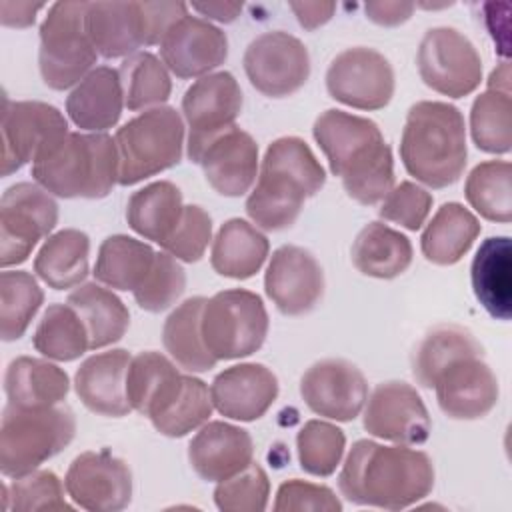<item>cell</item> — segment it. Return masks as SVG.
<instances>
[{"mask_svg":"<svg viewBox=\"0 0 512 512\" xmlns=\"http://www.w3.org/2000/svg\"><path fill=\"white\" fill-rule=\"evenodd\" d=\"M342 496L358 506L404 510L434 488L432 458L416 448L356 440L338 474Z\"/></svg>","mask_w":512,"mask_h":512,"instance_id":"1","label":"cell"},{"mask_svg":"<svg viewBox=\"0 0 512 512\" xmlns=\"http://www.w3.org/2000/svg\"><path fill=\"white\" fill-rule=\"evenodd\" d=\"M312 134L330 172L358 204L374 206L394 188L392 150L374 120L330 108L314 120Z\"/></svg>","mask_w":512,"mask_h":512,"instance_id":"2","label":"cell"},{"mask_svg":"<svg viewBox=\"0 0 512 512\" xmlns=\"http://www.w3.org/2000/svg\"><path fill=\"white\" fill-rule=\"evenodd\" d=\"M326 172L310 146L298 136H282L268 144L258 180L246 198V214L262 230L290 228L306 198L320 192Z\"/></svg>","mask_w":512,"mask_h":512,"instance_id":"3","label":"cell"},{"mask_svg":"<svg viewBox=\"0 0 512 512\" xmlns=\"http://www.w3.org/2000/svg\"><path fill=\"white\" fill-rule=\"evenodd\" d=\"M400 158L406 172L430 188L454 184L468 162L460 108L440 100L412 104L400 138Z\"/></svg>","mask_w":512,"mask_h":512,"instance_id":"4","label":"cell"},{"mask_svg":"<svg viewBox=\"0 0 512 512\" xmlns=\"http://www.w3.org/2000/svg\"><path fill=\"white\" fill-rule=\"evenodd\" d=\"M32 178L58 198H104L118 184V150L108 132H68L32 162Z\"/></svg>","mask_w":512,"mask_h":512,"instance_id":"5","label":"cell"},{"mask_svg":"<svg viewBox=\"0 0 512 512\" xmlns=\"http://www.w3.org/2000/svg\"><path fill=\"white\" fill-rule=\"evenodd\" d=\"M76 434V418L68 406L18 408L6 404L0 424V472L6 478L38 470L62 452Z\"/></svg>","mask_w":512,"mask_h":512,"instance_id":"6","label":"cell"},{"mask_svg":"<svg viewBox=\"0 0 512 512\" xmlns=\"http://www.w3.org/2000/svg\"><path fill=\"white\" fill-rule=\"evenodd\" d=\"M188 14L184 2H88L86 30L104 58H128L160 44L174 22Z\"/></svg>","mask_w":512,"mask_h":512,"instance_id":"7","label":"cell"},{"mask_svg":"<svg viewBox=\"0 0 512 512\" xmlns=\"http://www.w3.org/2000/svg\"><path fill=\"white\" fill-rule=\"evenodd\" d=\"M186 126L182 114L172 106H156L140 112L116 134L118 184L132 186L156 176L182 160Z\"/></svg>","mask_w":512,"mask_h":512,"instance_id":"8","label":"cell"},{"mask_svg":"<svg viewBox=\"0 0 512 512\" xmlns=\"http://www.w3.org/2000/svg\"><path fill=\"white\" fill-rule=\"evenodd\" d=\"M88 2H54L40 24L38 68L52 90L76 86L96 64V48L86 30Z\"/></svg>","mask_w":512,"mask_h":512,"instance_id":"9","label":"cell"},{"mask_svg":"<svg viewBox=\"0 0 512 512\" xmlns=\"http://www.w3.org/2000/svg\"><path fill=\"white\" fill-rule=\"evenodd\" d=\"M270 320L262 298L246 288H230L206 298L202 338L216 360H236L258 352Z\"/></svg>","mask_w":512,"mask_h":512,"instance_id":"10","label":"cell"},{"mask_svg":"<svg viewBox=\"0 0 512 512\" xmlns=\"http://www.w3.org/2000/svg\"><path fill=\"white\" fill-rule=\"evenodd\" d=\"M58 224L54 194L36 182H18L6 188L0 200V266L22 264L34 246L48 238Z\"/></svg>","mask_w":512,"mask_h":512,"instance_id":"11","label":"cell"},{"mask_svg":"<svg viewBox=\"0 0 512 512\" xmlns=\"http://www.w3.org/2000/svg\"><path fill=\"white\" fill-rule=\"evenodd\" d=\"M416 64L422 82L448 98H464L482 82L476 46L452 26H436L422 36Z\"/></svg>","mask_w":512,"mask_h":512,"instance_id":"12","label":"cell"},{"mask_svg":"<svg viewBox=\"0 0 512 512\" xmlns=\"http://www.w3.org/2000/svg\"><path fill=\"white\" fill-rule=\"evenodd\" d=\"M242 104L240 84L226 70L206 74L188 86L182 96V118L188 126L186 154L190 162L214 136L236 124Z\"/></svg>","mask_w":512,"mask_h":512,"instance_id":"13","label":"cell"},{"mask_svg":"<svg viewBox=\"0 0 512 512\" xmlns=\"http://www.w3.org/2000/svg\"><path fill=\"white\" fill-rule=\"evenodd\" d=\"M2 176H10L34 162L52 144L64 138L68 122L64 114L40 100L14 102L4 98L2 108Z\"/></svg>","mask_w":512,"mask_h":512,"instance_id":"14","label":"cell"},{"mask_svg":"<svg viewBox=\"0 0 512 512\" xmlns=\"http://www.w3.org/2000/svg\"><path fill=\"white\" fill-rule=\"evenodd\" d=\"M244 72L264 96L284 98L310 78V54L304 42L284 30L256 36L244 50Z\"/></svg>","mask_w":512,"mask_h":512,"instance_id":"15","label":"cell"},{"mask_svg":"<svg viewBox=\"0 0 512 512\" xmlns=\"http://www.w3.org/2000/svg\"><path fill=\"white\" fill-rule=\"evenodd\" d=\"M394 68L384 54L368 46L346 48L326 70V90L356 110H380L394 96Z\"/></svg>","mask_w":512,"mask_h":512,"instance_id":"16","label":"cell"},{"mask_svg":"<svg viewBox=\"0 0 512 512\" xmlns=\"http://www.w3.org/2000/svg\"><path fill=\"white\" fill-rule=\"evenodd\" d=\"M362 412L364 430L392 444H424L432 430L428 408L418 390L402 380L378 384L366 398Z\"/></svg>","mask_w":512,"mask_h":512,"instance_id":"17","label":"cell"},{"mask_svg":"<svg viewBox=\"0 0 512 512\" xmlns=\"http://www.w3.org/2000/svg\"><path fill=\"white\" fill-rule=\"evenodd\" d=\"M300 396L314 414L352 422L364 410L368 382L356 364L344 358H322L302 374Z\"/></svg>","mask_w":512,"mask_h":512,"instance_id":"18","label":"cell"},{"mask_svg":"<svg viewBox=\"0 0 512 512\" xmlns=\"http://www.w3.org/2000/svg\"><path fill=\"white\" fill-rule=\"evenodd\" d=\"M68 498L90 512H118L132 500V472L130 466L102 450L78 454L64 478Z\"/></svg>","mask_w":512,"mask_h":512,"instance_id":"19","label":"cell"},{"mask_svg":"<svg viewBox=\"0 0 512 512\" xmlns=\"http://www.w3.org/2000/svg\"><path fill=\"white\" fill-rule=\"evenodd\" d=\"M264 292L282 314H308L322 300L324 270L310 250L284 244L270 256L264 274Z\"/></svg>","mask_w":512,"mask_h":512,"instance_id":"20","label":"cell"},{"mask_svg":"<svg viewBox=\"0 0 512 512\" xmlns=\"http://www.w3.org/2000/svg\"><path fill=\"white\" fill-rule=\"evenodd\" d=\"M160 58L176 78H202L226 62V32L206 18L186 14L162 38Z\"/></svg>","mask_w":512,"mask_h":512,"instance_id":"21","label":"cell"},{"mask_svg":"<svg viewBox=\"0 0 512 512\" xmlns=\"http://www.w3.org/2000/svg\"><path fill=\"white\" fill-rule=\"evenodd\" d=\"M204 172L206 182L222 196L238 198L252 190L258 170V144L240 126L214 136L194 160Z\"/></svg>","mask_w":512,"mask_h":512,"instance_id":"22","label":"cell"},{"mask_svg":"<svg viewBox=\"0 0 512 512\" xmlns=\"http://www.w3.org/2000/svg\"><path fill=\"white\" fill-rule=\"evenodd\" d=\"M276 374L260 362H240L218 372L210 384L214 408L230 420L254 422L278 398Z\"/></svg>","mask_w":512,"mask_h":512,"instance_id":"23","label":"cell"},{"mask_svg":"<svg viewBox=\"0 0 512 512\" xmlns=\"http://www.w3.org/2000/svg\"><path fill=\"white\" fill-rule=\"evenodd\" d=\"M440 410L452 420L484 418L498 402L500 388L484 356H468L450 364L434 384Z\"/></svg>","mask_w":512,"mask_h":512,"instance_id":"24","label":"cell"},{"mask_svg":"<svg viewBox=\"0 0 512 512\" xmlns=\"http://www.w3.org/2000/svg\"><path fill=\"white\" fill-rule=\"evenodd\" d=\"M188 462L206 482H222L254 462V442L248 430L212 420L198 428L188 444Z\"/></svg>","mask_w":512,"mask_h":512,"instance_id":"25","label":"cell"},{"mask_svg":"<svg viewBox=\"0 0 512 512\" xmlns=\"http://www.w3.org/2000/svg\"><path fill=\"white\" fill-rule=\"evenodd\" d=\"M132 356L124 348L86 358L74 374V390L82 404L100 416L122 418L132 412L126 396V372Z\"/></svg>","mask_w":512,"mask_h":512,"instance_id":"26","label":"cell"},{"mask_svg":"<svg viewBox=\"0 0 512 512\" xmlns=\"http://www.w3.org/2000/svg\"><path fill=\"white\" fill-rule=\"evenodd\" d=\"M124 110V90L116 68L96 66L68 94V118L84 132L114 128Z\"/></svg>","mask_w":512,"mask_h":512,"instance_id":"27","label":"cell"},{"mask_svg":"<svg viewBox=\"0 0 512 512\" xmlns=\"http://www.w3.org/2000/svg\"><path fill=\"white\" fill-rule=\"evenodd\" d=\"M270 252L266 234L244 218L226 220L212 238L210 266L232 280L252 278L264 266Z\"/></svg>","mask_w":512,"mask_h":512,"instance_id":"28","label":"cell"},{"mask_svg":"<svg viewBox=\"0 0 512 512\" xmlns=\"http://www.w3.org/2000/svg\"><path fill=\"white\" fill-rule=\"evenodd\" d=\"M472 290L482 308L496 320L512 312V250L508 236L486 238L470 266Z\"/></svg>","mask_w":512,"mask_h":512,"instance_id":"29","label":"cell"},{"mask_svg":"<svg viewBox=\"0 0 512 512\" xmlns=\"http://www.w3.org/2000/svg\"><path fill=\"white\" fill-rule=\"evenodd\" d=\"M70 390L68 374L46 358L18 356L4 374L8 404L18 408L58 406Z\"/></svg>","mask_w":512,"mask_h":512,"instance_id":"30","label":"cell"},{"mask_svg":"<svg viewBox=\"0 0 512 512\" xmlns=\"http://www.w3.org/2000/svg\"><path fill=\"white\" fill-rule=\"evenodd\" d=\"M480 228L472 210L460 202H446L426 222L420 236V250L428 262L452 266L468 254Z\"/></svg>","mask_w":512,"mask_h":512,"instance_id":"31","label":"cell"},{"mask_svg":"<svg viewBox=\"0 0 512 512\" xmlns=\"http://www.w3.org/2000/svg\"><path fill=\"white\" fill-rule=\"evenodd\" d=\"M354 268L370 278L392 280L412 264V242L384 222H368L356 236L352 250Z\"/></svg>","mask_w":512,"mask_h":512,"instance_id":"32","label":"cell"},{"mask_svg":"<svg viewBox=\"0 0 512 512\" xmlns=\"http://www.w3.org/2000/svg\"><path fill=\"white\" fill-rule=\"evenodd\" d=\"M88 256V234L78 228H64L44 240L34 258V272L54 290L76 288L90 272Z\"/></svg>","mask_w":512,"mask_h":512,"instance_id":"33","label":"cell"},{"mask_svg":"<svg viewBox=\"0 0 512 512\" xmlns=\"http://www.w3.org/2000/svg\"><path fill=\"white\" fill-rule=\"evenodd\" d=\"M66 302L80 314L88 330L90 350H100L118 342L130 326L126 304L100 282H84L76 286Z\"/></svg>","mask_w":512,"mask_h":512,"instance_id":"34","label":"cell"},{"mask_svg":"<svg viewBox=\"0 0 512 512\" xmlns=\"http://www.w3.org/2000/svg\"><path fill=\"white\" fill-rule=\"evenodd\" d=\"M184 210L182 192L170 180L152 182L136 190L126 204L128 226L146 240L164 244Z\"/></svg>","mask_w":512,"mask_h":512,"instance_id":"35","label":"cell"},{"mask_svg":"<svg viewBox=\"0 0 512 512\" xmlns=\"http://www.w3.org/2000/svg\"><path fill=\"white\" fill-rule=\"evenodd\" d=\"M468 356H484L476 336L458 324H438L418 342L412 354V374L422 388H434L450 364Z\"/></svg>","mask_w":512,"mask_h":512,"instance_id":"36","label":"cell"},{"mask_svg":"<svg viewBox=\"0 0 512 512\" xmlns=\"http://www.w3.org/2000/svg\"><path fill=\"white\" fill-rule=\"evenodd\" d=\"M206 298L192 296L180 302L162 326V344L170 358L186 372H208L216 366V358L208 352L200 322Z\"/></svg>","mask_w":512,"mask_h":512,"instance_id":"37","label":"cell"},{"mask_svg":"<svg viewBox=\"0 0 512 512\" xmlns=\"http://www.w3.org/2000/svg\"><path fill=\"white\" fill-rule=\"evenodd\" d=\"M154 258L156 250L150 244L126 234H112L102 240L92 274L96 282L112 290L134 292L150 272Z\"/></svg>","mask_w":512,"mask_h":512,"instance_id":"38","label":"cell"},{"mask_svg":"<svg viewBox=\"0 0 512 512\" xmlns=\"http://www.w3.org/2000/svg\"><path fill=\"white\" fill-rule=\"evenodd\" d=\"M32 344L44 358L56 362H72L90 350L88 330L68 302H54L44 310Z\"/></svg>","mask_w":512,"mask_h":512,"instance_id":"39","label":"cell"},{"mask_svg":"<svg viewBox=\"0 0 512 512\" xmlns=\"http://www.w3.org/2000/svg\"><path fill=\"white\" fill-rule=\"evenodd\" d=\"M470 208L490 222L512 220V166L508 160H486L476 164L464 182Z\"/></svg>","mask_w":512,"mask_h":512,"instance_id":"40","label":"cell"},{"mask_svg":"<svg viewBox=\"0 0 512 512\" xmlns=\"http://www.w3.org/2000/svg\"><path fill=\"white\" fill-rule=\"evenodd\" d=\"M118 74L124 90V106L132 112L164 106L170 98V72L152 52L138 50L130 54L122 60Z\"/></svg>","mask_w":512,"mask_h":512,"instance_id":"41","label":"cell"},{"mask_svg":"<svg viewBox=\"0 0 512 512\" xmlns=\"http://www.w3.org/2000/svg\"><path fill=\"white\" fill-rule=\"evenodd\" d=\"M44 302L38 280L26 270H2L0 274V336L14 342L24 336Z\"/></svg>","mask_w":512,"mask_h":512,"instance_id":"42","label":"cell"},{"mask_svg":"<svg viewBox=\"0 0 512 512\" xmlns=\"http://www.w3.org/2000/svg\"><path fill=\"white\" fill-rule=\"evenodd\" d=\"M470 134L478 150L508 154L512 148V98L506 90L486 88L470 108Z\"/></svg>","mask_w":512,"mask_h":512,"instance_id":"43","label":"cell"},{"mask_svg":"<svg viewBox=\"0 0 512 512\" xmlns=\"http://www.w3.org/2000/svg\"><path fill=\"white\" fill-rule=\"evenodd\" d=\"M346 436L336 424L326 420H308L296 434V452L300 468L312 476H332L342 462Z\"/></svg>","mask_w":512,"mask_h":512,"instance_id":"44","label":"cell"},{"mask_svg":"<svg viewBox=\"0 0 512 512\" xmlns=\"http://www.w3.org/2000/svg\"><path fill=\"white\" fill-rule=\"evenodd\" d=\"M212 410L214 404L208 384L196 376L186 374L182 392L158 418L152 420V426L168 438H182L206 424L212 416Z\"/></svg>","mask_w":512,"mask_h":512,"instance_id":"45","label":"cell"},{"mask_svg":"<svg viewBox=\"0 0 512 512\" xmlns=\"http://www.w3.org/2000/svg\"><path fill=\"white\" fill-rule=\"evenodd\" d=\"M66 486L52 470H34L24 476L12 478L4 484V508L14 512L36 510H72L64 496Z\"/></svg>","mask_w":512,"mask_h":512,"instance_id":"46","label":"cell"},{"mask_svg":"<svg viewBox=\"0 0 512 512\" xmlns=\"http://www.w3.org/2000/svg\"><path fill=\"white\" fill-rule=\"evenodd\" d=\"M178 372L180 370L176 368V364L160 352L144 350L132 356L126 372V396L130 402V408L146 416L158 392Z\"/></svg>","mask_w":512,"mask_h":512,"instance_id":"47","label":"cell"},{"mask_svg":"<svg viewBox=\"0 0 512 512\" xmlns=\"http://www.w3.org/2000/svg\"><path fill=\"white\" fill-rule=\"evenodd\" d=\"M186 290V272L168 252H156L154 264L142 284L132 292L136 304L146 312H162L174 306Z\"/></svg>","mask_w":512,"mask_h":512,"instance_id":"48","label":"cell"},{"mask_svg":"<svg viewBox=\"0 0 512 512\" xmlns=\"http://www.w3.org/2000/svg\"><path fill=\"white\" fill-rule=\"evenodd\" d=\"M268 496V474L256 462L214 488V504L222 512H262L268 506Z\"/></svg>","mask_w":512,"mask_h":512,"instance_id":"49","label":"cell"},{"mask_svg":"<svg viewBox=\"0 0 512 512\" xmlns=\"http://www.w3.org/2000/svg\"><path fill=\"white\" fill-rule=\"evenodd\" d=\"M212 242V218L198 204H184L182 216L162 250L182 262H198Z\"/></svg>","mask_w":512,"mask_h":512,"instance_id":"50","label":"cell"},{"mask_svg":"<svg viewBox=\"0 0 512 512\" xmlns=\"http://www.w3.org/2000/svg\"><path fill=\"white\" fill-rule=\"evenodd\" d=\"M432 202L434 198L426 188L418 186L416 182L404 180L386 194L378 208V216L416 232L426 224Z\"/></svg>","mask_w":512,"mask_h":512,"instance_id":"51","label":"cell"},{"mask_svg":"<svg viewBox=\"0 0 512 512\" xmlns=\"http://www.w3.org/2000/svg\"><path fill=\"white\" fill-rule=\"evenodd\" d=\"M272 508L276 512H302V510L340 512L342 502L334 494V490L324 484L292 478L278 486Z\"/></svg>","mask_w":512,"mask_h":512,"instance_id":"52","label":"cell"},{"mask_svg":"<svg viewBox=\"0 0 512 512\" xmlns=\"http://www.w3.org/2000/svg\"><path fill=\"white\" fill-rule=\"evenodd\" d=\"M416 4L412 2H398V0H378V2H366L364 4V12L368 16V20H372L374 24L380 26H398L402 22H406L412 12H414Z\"/></svg>","mask_w":512,"mask_h":512,"instance_id":"53","label":"cell"},{"mask_svg":"<svg viewBox=\"0 0 512 512\" xmlns=\"http://www.w3.org/2000/svg\"><path fill=\"white\" fill-rule=\"evenodd\" d=\"M42 2H12L0 0V22L10 28H28L34 24L38 10H42Z\"/></svg>","mask_w":512,"mask_h":512,"instance_id":"54","label":"cell"},{"mask_svg":"<svg viewBox=\"0 0 512 512\" xmlns=\"http://www.w3.org/2000/svg\"><path fill=\"white\" fill-rule=\"evenodd\" d=\"M290 10L296 14L298 24L304 30H316L326 24L336 10L334 2H290Z\"/></svg>","mask_w":512,"mask_h":512,"instance_id":"55","label":"cell"},{"mask_svg":"<svg viewBox=\"0 0 512 512\" xmlns=\"http://www.w3.org/2000/svg\"><path fill=\"white\" fill-rule=\"evenodd\" d=\"M244 4L242 2H196L192 4V10L200 12L202 16H206V20H216V22H234L240 12H242Z\"/></svg>","mask_w":512,"mask_h":512,"instance_id":"56","label":"cell"}]
</instances>
